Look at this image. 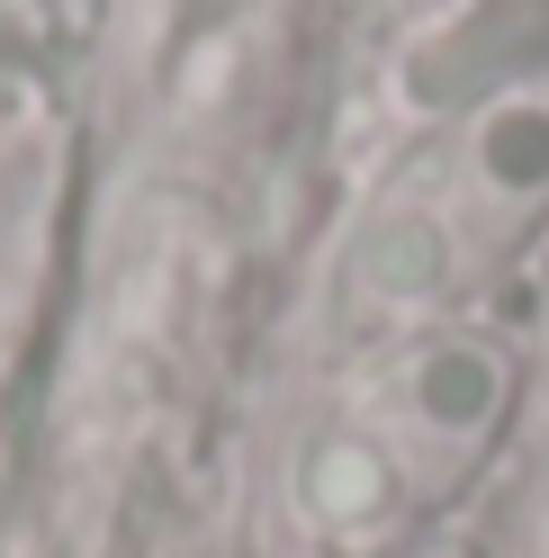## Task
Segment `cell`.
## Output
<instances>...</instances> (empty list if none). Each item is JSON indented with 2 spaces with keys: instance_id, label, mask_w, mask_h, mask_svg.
Here are the masks:
<instances>
[{
  "instance_id": "3957f363",
  "label": "cell",
  "mask_w": 549,
  "mask_h": 558,
  "mask_svg": "<svg viewBox=\"0 0 549 558\" xmlns=\"http://www.w3.org/2000/svg\"><path fill=\"white\" fill-rule=\"evenodd\" d=\"M460 270H468V234L441 217V198H388L352 234V289L361 306H388V316L441 306L460 289Z\"/></svg>"
},
{
  "instance_id": "277c9868",
  "label": "cell",
  "mask_w": 549,
  "mask_h": 558,
  "mask_svg": "<svg viewBox=\"0 0 549 558\" xmlns=\"http://www.w3.org/2000/svg\"><path fill=\"white\" fill-rule=\"evenodd\" d=\"M297 513L325 522V532H379V522H396L405 505V460L396 441H379L369 424H333L297 450Z\"/></svg>"
},
{
  "instance_id": "7a4b0ae2",
  "label": "cell",
  "mask_w": 549,
  "mask_h": 558,
  "mask_svg": "<svg viewBox=\"0 0 549 558\" xmlns=\"http://www.w3.org/2000/svg\"><path fill=\"white\" fill-rule=\"evenodd\" d=\"M513 405V361L487 333H432L396 361V414L405 433H424L441 450H477Z\"/></svg>"
},
{
  "instance_id": "6da1fadb",
  "label": "cell",
  "mask_w": 549,
  "mask_h": 558,
  "mask_svg": "<svg viewBox=\"0 0 549 558\" xmlns=\"http://www.w3.org/2000/svg\"><path fill=\"white\" fill-rule=\"evenodd\" d=\"M540 207H549V82H504L460 118L441 217L460 234H468V217L487 234H523Z\"/></svg>"
}]
</instances>
